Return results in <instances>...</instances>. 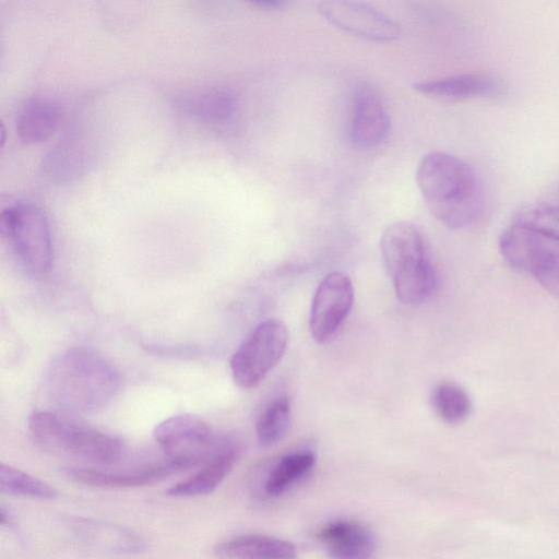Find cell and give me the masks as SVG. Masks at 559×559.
<instances>
[{
	"label": "cell",
	"instance_id": "obj_16",
	"mask_svg": "<svg viewBox=\"0 0 559 559\" xmlns=\"http://www.w3.org/2000/svg\"><path fill=\"white\" fill-rule=\"evenodd\" d=\"M240 449L231 438L228 443L202 468L171 486L167 495L171 497H200L214 491L234 468L239 460Z\"/></svg>",
	"mask_w": 559,
	"mask_h": 559
},
{
	"label": "cell",
	"instance_id": "obj_11",
	"mask_svg": "<svg viewBox=\"0 0 559 559\" xmlns=\"http://www.w3.org/2000/svg\"><path fill=\"white\" fill-rule=\"evenodd\" d=\"M390 130V118L379 94L369 85H357L350 96L348 138L359 148L381 144Z\"/></svg>",
	"mask_w": 559,
	"mask_h": 559
},
{
	"label": "cell",
	"instance_id": "obj_17",
	"mask_svg": "<svg viewBox=\"0 0 559 559\" xmlns=\"http://www.w3.org/2000/svg\"><path fill=\"white\" fill-rule=\"evenodd\" d=\"M215 554L221 559H296L297 549L277 537L246 534L217 544Z\"/></svg>",
	"mask_w": 559,
	"mask_h": 559
},
{
	"label": "cell",
	"instance_id": "obj_1",
	"mask_svg": "<svg viewBox=\"0 0 559 559\" xmlns=\"http://www.w3.org/2000/svg\"><path fill=\"white\" fill-rule=\"evenodd\" d=\"M121 384L118 370L102 355L72 347L57 355L47 368L44 392L67 415L94 414L108 406Z\"/></svg>",
	"mask_w": 559,
	"mask_h": 559
},
{
	"label": "cell",
	"instance_id": "obj_15",
	"mask_svg": "<svg viewBox=\"0 0 559 559\" xmlns=\"http://www.w3.org/2000/svg\"><path fill=\"white\" fill-rule=\"evenodd\" d=\"M73 534L90 546L119 555H132L145 548L143 538L118 524L73 516L68 519Z\"/></svg>",
	"mask_w": 559,
	"mask_h": 559
},
{
	"label": "cell",
	"instance_id": "obj_12",
	"mask_svg": "<svg viewBox=\"0 0 559 559\" xmlns=\"http://www.w3.org/2000/svg\"><path fill=\"white\" fill-rule=\"evenodd\" d=\"M421 95L441 102H462L492 98L506 93V84L495 76L481 73H463L413 83Z\"/></svg>",
	"mask_w": 559,
	"mask_h": 559
},
{
	"label": "cell",
	"instance_id": "obj_8",
	"mask_svg": "<svg viewBox=\"0 0 559 559\" xmlns=\"http://www.w3.org/2000/svg\"><path fill=\"white\" fill-rule=\"evenodd\" d=\"M534 230L513 223L499 239L506 261L554 290L559 288V248Z\"/></svg>",
	"mask_w": 559,
	"mask_h": 559
},
{
	"label": "cell",
	"instance_id": "obj_9",
	"mask_svg": "<svg viewBox=\"0 0 559 559\" xmlns=\"http://www.w3.org/2000/svg\"><path fill=\"white\" fill-rule=\"evenodd\" d=\"M317 8L330 24L364 39L393 41L402 33L396 21L367 3L329 0L319 2Z\"/></svg>",
	"mask_w": 559,
	"mask_h": 559
},
{
	"label": "cell",
	"instance_id": "obj_22",
	"mask_svg": "<svg viewBox=\"0 0 559 559\" xmlns=\"http://www.w3.org/2000/svg\"><path fill=\"white\" fill-rule=\"evenodd\" d=\"M290 427V401L280 396L270 403L260 414L255 423V435L259 443L271 447L280 442Z\"/></svg>",
	"mask_w": 559,
	"mask_h": 559
},
{
	"label": "cell",
	"instance_id": "obj_5",
	"mask_svg": "<svg viewBox=\"0 0 559 559\" xmlns=\"http://www.w3.org/2000/svg\"><path fill=\"white\" fill-rule=\"evenodd\" d=\"M0 228L13 254L27 272L43 275L51 269V228L40 207L25 202L7 206L1 212Z\"/></svg>",
	"mask_w": 559,
	"mask_h": 559
},
{
	"label": "cell",
	"instance_id": "obj_24",
	"mask_svg": "<svg viewBox=\"0 0 559 559\" xmlns=\"http://www.w3.org/2000/svg\"><path fill=\"white\" fill-rule=\"evenodd\" d=\"M514 223L559 243V205L543 204L519 213Z\"/></svg>",
	"mask_w": 559,
	"mask_h": 559
},
{
	"label": "cell",
	"instance_id": "obj_18",
	"mask_svg": "<svg viewBox=\"0 0 559 559\" xmlns=\"http://www.w3.org/2000/svg\"><path fill=\"white\" fill-rule=\"evenodd\" d=\"M60 119L61 110L58 104L48 98L35 97L20 107L15 129L25 143H40L52 135Z\"/></svg>",
	"mask_w": 559,
	"mask_h": 559
},
{
	"label": "cell",
	"instance_id": "obj_3",
	"mask_svg": "<svg viewBox=\"0 0 559 559\" xmlns=\"http://www.w3.org/2000/svg\"><path fill=\"white\" fill-rule=\"evenodd\" d=\"M380 252L399 300L405 305L426 301L437 287L436 269L420 230L396 222L381 235Z\"/></svg>",
	"mask_w": 559,
	"mask_h": 559
},
{
	"label": "cell",
	"instance_id": "obj_19",
	"mask_svg": "<svg viewBox=\"0 0 559 559\" xmlns=\"http://www.w3.org/2000/svg\"><path fill=\"white\" fill-rule=\"evenodd\" d=\"M183 110L204 123L222 127L230 123L237 112L235 95L225 88H206L183 97Z\"/></svg>",
	"mask_w": 559,
	"mask_h": 559
},
{
	"label": "cell",
	"instance_id": "obj_14",
	"mask_svg": "<svg viewBox=\"0 0 559 559\" xmlns=\"http://www.w3.org/2000/svg\"><path fill=\"white\" fill-rule=\"evenodd\" d=\"M318 538L332 559H372L377 540L372 532L354 520H335L323 525Z\"/></svg>",
	"mask_w": 559,
	"mask_h": 559
},
{
	"label": "cell",
	"instance_id": "obj_10",
	"mask_svg": "<svg viewBox=\"0 0 559 559\" xmlns=\"http://www.w3.org/2000/svg\"><path fill=\"white\" fill-rule=\"evenodd\" d=\"M354 304V286L342 272L329 273L313 296L309 329L318 343L329 341L341 328Z\"/></svg>",
	"mask_w": 559,
	"mask_h": 559
},
{
	"label": "cell",
	"instance_id": "obj_26",
	"mask_svg": "<svg viewBox=\"0 0 559 559\" xmlns=\"http://www.w3.org/2000/svg\"><path fill=\"white\" fill-rule=\"evenodd\" d=\"M11 516L9 514V512L4 509V507H1V510H0V523L2 526H9V524H11Z\"/></svg>",
	"mask_w": 559,
	"mask_h": 559
},
{
	"label": "cell",
	"instance_id": "obj_21",
	"mask_svg": "<svg viewBox=\"0 0 559 559\" xmlns=\"http://www.w3.org/2000/svg\"><path fill=\"white\" fill-rule=\"evenodd\" d=\"M431 404L436 414L448 424H460L466 420L472 412L468 393L457 384L443 382L431 393Z\"/></svg>",
	"mask_w": 559,
	"mask_h": 559
},
{
	"label": "cell",
	"instance_id": "obj_20",
	"mask_svg": "<svg viewBox=\"0 0 559 559\" xmlns=\"http://www.w3.org/2000/svg\"><path fill=\"white\" fill-rule=\"evenodd\" d=\"M316 463V456L309 451H298L284 455L271 469L265 480V492L271 497L284 493L302 478Z\"/></svg>",
	"mask_w": 559,
	"mask_h": 559
},
{
	"label": "cell",
	"instance_id": "obj_4",
	"mask_svg": "<svg viewBox=\"0 0 559 559\" xmlns=\"http://www.w3.org/2000/svg\"><path fill=\"white\" fill-rule=\"evenodd\" d=\"M27 427L33 440L53 454L110 465L124 452V444L118 437L60 412L36 411L28 417Z\"/></svg>",
	"mask_w": 559,
	"mask_h": 559
},
{
	"label": "cell",
	"instance_id": "obj_7",
	"mask_svg": "<svg viewBox=\"0 0 559 559\" xmlns=\"http://www.w3.org/2000/svg\"><path fill=\"white\" fill-rule=\"evenodd\" d=\"M288 344L286 324L269 319L257 325L230 358L235 383L241 389L257 386L278 364Z\"/></svg>",
	"mask_w": 559,
	"mask_h": 559
},
{
	"label": "cell",
	"instance_id": "obj_6",
	"mask_svg": "<svg viewBox=\"0 0 559 559\" xmlns=\"http://www.w3.org/2000/svg\"><path fill=\"white\" fill-rule=\"evenodd\" d=\"M153 437L167 460L186 469L203 466L231 439L217 435L201 417L188 414L160 421L155 426Z\"/></svg>",
	"mask_w": 559,
	"mask_h": 559
},
{
	"label": "cell",
	"instance_id": "obj_23",
	"mask_svg": "<svg viewBox=\"0 0 559 559\" xmlns=\"http://www.w3.org/2000/svg\"><path fill=\"white\" fill-rule=\"evenodd\" d=\"M0 486L8 495L32 499L49 500L58 495L48 483L4 463L0 464Z\"/></svg>",
	"mask_w": 559,
	"mask_h": 559
},
{
	"label": "cell",
	"instance_id": "obj_13",
	"mask_svg": "<svg viewBox=\"0 0 559 559\" xmlns=\"http://www.w3.org/2000/svg\"><path fill=\"white\" fill-rule=\"evenodd\" d=\"M186 468L180 464L165 460L155 464L124 469L102 471L93 468H68L67 475L83 485L100 488H132L151 485Z\"/></svg>",
	"mask_w": 559,
	"mask_h": 559
},
{
	"label": "cell",
	"instance_id": "obj_2",
	"mask_svg": "<svg viewBox=\"0 0 559 559\" xmlns=\"http://www.w3.org/2000/svg\"><path fill=\"white\" fill-rule=\"evenodd\" d=\"M415 178L430 213L451 229L475 224L485 209V191L475 169L444 152H430L419 160Z\"/></svg>",
	"mask_w": 559,
	"mask_h": 559
},
{
	"label": "cell",
	"instance_id": "obj_25",
	"mask_svg": "<svg viewBox=\"0 0 559 559\" xmlns=\"http://www.w3.org/2000/svg\"><path fill=\"white\" fill-rule=\"evenodd\" d=\"M251 4L264 11H276L285 8L288 2L285 0H255Z\"/></svg>",
	"mask_w": 559,
	"mask_h": 559
}]
</instances>
